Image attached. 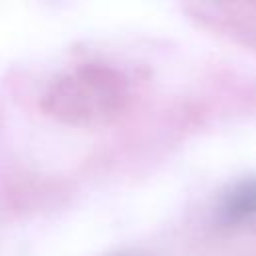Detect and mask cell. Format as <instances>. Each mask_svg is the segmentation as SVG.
<instances>
[{"label":"cell","mask_w":256,"mask_h":256,"mask_svg":"<svg viewBox=\"0 0 256 256\" xmlns=\"http://www.w3.org/2000/svg\"><path fill=\"white\" fill-rule=\"evenodd\" d=\"M126 98L128 92L122 76L100 66L84 68L60 80L48 94L50 110L70 120H92L116 114Z\"/></svg>","instance_id":"1"},{"label":"cell","mask_w":256,"mask_h":256,"mask_svg":"<svg viewBox=\"0 0 256 256\" xmlns=\"http://www.w3.org/2000/svg\"><path fill=\"white\" fill-rule=\"evenodd\" d=\"M222 216L230 222H242L256 216V178L240 180L226 192Z\"/></svg>","instance_id":"2"}]
</instances>
